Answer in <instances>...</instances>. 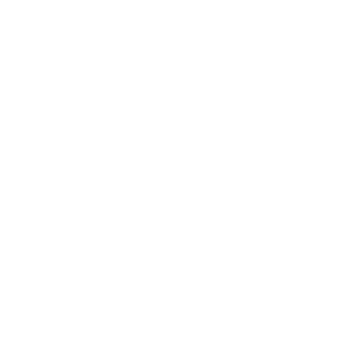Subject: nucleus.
I'll list each match as a JSON object with an SVG mask.
<instances>
[]
</instances>
